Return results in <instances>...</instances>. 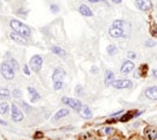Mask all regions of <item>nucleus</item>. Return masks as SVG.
<instances>
[{
  "label": "nucleus",
  "mask_w": 157,
  "mask_h": 140,
  "mask_svg": "<svg viewBox=\"0 0 157 140\" xmlns=\"http://www.w3.org/2000/svg\"><path fill=\"white\" fill-rule=\"evenodd\" d=\"M10 25H11V28H12L17 34H20V35H22V36H24V38L30 36V29H29L26 24H23L22 22H20V21H17V19H11V21H10Z\"/></svg>",
  "instance_id": "obj_1"
},
{
  "label": "nucleus",
  "mask_w": 157,
  "mask_h": 140,
  "mask_svg": "<svg viewBox=\"0 0 157 140\" xmlns=\"http://www.w3.org/2000/svg\"><path fill=\"white\" fill-rule=\"evenodd\" d=\"M0 69H1V74L6 79V80H12L15 77V70L11 68V65L7 63V62H4L1 64V66H0Z\"/></svg>",
  "instance_id": "obj_2"
},
{
  "label": "nucleus",
  "mask_w": 157,
  "mask_h": 140,
  "mask_svg": "<svg viewBox=\"0 0 157 140\" xmlns=\"http://www.w3.org/2000/svg\"><path fill=\"white\" fill-rule=\"evenodd\" d=\"M29 66L32 70H34L35 73H39L40 69L42 66V57L39 56V54H35L30 58V62H29Z\"/></svg>",
  "instance_id": "obj_3"
},
{
  "label": "nucleus",
  "mask_w": 157,
  "mask_h": 140,
  "mask_svg": "<svg viewBox=\"0 0 157 140\" xmlns=\"http://www.w3.org/2000/svg\"><path fill=\"white\" fill-rule=\"evenodd\" d=\"M62 102L64 103V104H66V105H69L71 109H74L75 111H80L81 109H82V104H81V102L80 100H77V99H71V98H66V97H64L63 99H62Z\"/></svg>",
  "instance_id": "obj_4"
},
{
  "label": "nucleus",
  "mask_w": 157,
  "mask_h": 140,
  "mask_svg": "<svg viewBox=\"0 0 157 140\" xmlns=\"http://www.w3.org/2000/svg\"><path fill=\"white\" fill-rule=\"evenodd\" d=\"M11 117L13 121L16 122H20L23 120V112L21 111V109H18V106L16 104H12V108H11Z\"/></svg>",
  "instance_id": "obj_5"
},
{
  "label": "nucleus",
  "mask_w": 157,
  "mask_h": 140,
  "mask_svg": "<svg viewBox=\"0 0 157 140\" xmlns=\"http://www.w3.org/2000/svg\"><path fill=\"white\" fill-rule=\"evenodd\" d=\"M135 5L141 11H150L152 9V3L150 0H137Z\"/></svg>",
  "instance_id": "obj_6"
},
{
  "label": "nucleus",
  "mask_w": 157,
  "mask_h": 140,
  "mask_svg": "<svg viewBox=\"0 0 157 140\" xmlns=\"http://www.w3.org/2000/svg\"><path fill=\"white\" fill-rule=\"evenodd\" d=\"M112 86H114L116 89L129 88V87H132V81H131V80H117V81H114Z\"/></svg>",
  "instance_id": "obj_7"
},
{
  "label": "nucleus",
  "mask_w": 157,
  "mask_h": 140,
  "mask_svg": "<svg viewBox=\"0 0 157 140\" xmlns=\"http://www.w3.org/2000/svg\"><path fill=\"white\" fill-rule=\"evenodd\" d=\"M112 28H118V29H122L123 32H126V30H131V24L122 19H116L112 23Z\"/></svg>",
  "instance_id": "obj_8"
},
{
  "label": "nucleus",
  "mask_w": 157,
  "mask_h": 140,
  "mask_svg": "<svg viewBox=\"0 0 157 140\" xmlns=\"http://www.w3.org/2000/svg\"><path fill=\"white\" fill-rule=\"evenodd\" d=\"M64 76H65L64 70L60 69V68H57L54 71H53V74H52V80H53V82L63 81V80H64Z\"/></svg>",
  "instance_id": "obj_9"
},
{
  "label": "nucleus",
  "mask_w": 157,
  "mask_h": 140,
  "mask_svg": "<svg viewBox=\"0 0 157 140\" xmlns=\"http://www.w3.org/2000/svg\"><path fill=\"white\" fill-rule=\"evenodd\" d=\"M109 34H110V36H112V38H124L127 34H126V32H123L122 29H118V28H111L110 30H109Z\"/></svg>",
  "instance_id": "obj_10"
},
{
  "label": "nucleus",
  "mask_w": 157,
  "mask_h": 140,
  "mask_svg": "<svg viewBox=\"0 0 157 140\" xmlns=\"http://www.w3.org/2000/svg\"><path fill=\"white\" fill-rule=\"evenodd\" d=\"M10 38H11L15 42H17V44H21V45H28V41H27L22 35H20V34H17V33H11V34H10Z\"/></svg>",
  "instance_id": "obj_11"
},
{
  "label": "nucleus",
  "mask_w": 157,
  "mask_h": 140,
  "mask_svg": "<svg viewBox=\"0 0 157 140\" xmlns=\"http://www.w3.org/2000/svg\"><path fill=\"white\" fill-rule=\"evenodd\" d=\"M145 95H146L149 99L157 100V87H149V88L145 91Z\"/></svg>",
  "instance_id": "obj_12"
},
{
  "label": "nucleus",
  "mask_w": 157,
  "mask_h": 140,
  "mask_svg": "<svg viewBox=\"0 0 157 140\" xmlns=\"http://www.w3.org/2000/svg\"><path fill=\"white\" fill-rule=\"evenodd\" d=\"M133 68H134V64L131 62V60H128V62H124L123 63V65H122V68H121V73L122 74H129L132 70H133Z\"/></svg>",
  "instance_id": "obj_13"
},
{
  "label": "nucleus",
  "mask_w": 157,
  "mask_h": 140,
  "mask_svg": "<svg viewBox=\"0 0 157 140\" xmlns=\"http://www.w3.org/2000/svg\"><path fill=\"white\" fill-rule=\"evenodd\" d=\"M78 12H80L82 16H86V17H91V16H93L92 10H91L88 6H86V5H80V6H78Z\"/></svg>",
  "instance_id": "obj_14"
},
{
  "label": "nucleus",
  "mask_w": 157,
  "mask_h": 140,
  "mask_svg": "<svg viewBox=\"0 0 157 140\" xmlns=\"http://www.w3.org/2000/svg\"><path fill=\"white\" fill-rule=\"evenodd\" d=\"M104 80H105V85H106V86H110V85H112V83H114L115 76H114V73L111 71V70H106V71H105Z\"/></svg>",
  "instance_id": "obj_15"
},
{
  "label": "nucleus",
  "mask_w": 157,
  "mask_h": 140,
  "mask_svg": "<svg viewBox=\"0 0 157 140\" xmlns=\"http://www.w3.org/2000/svg\"><path fill=\"white\" fill-rule=\"evenodd\" d=\"M28 92H29V94L32 95V103H35V102H38V100L40 99V94H39L33 87H28Z\"/></svg>",
  "instance_id": "obj_16"
},
{
  "label": "nucleus",
  "mask_w": 157,
  "mask_h": 140,
  "mask_svg": "<svg viewBox=\"0 0 157 140\" xmlns=\"http://www.w3.org/2000/svg\"><path fill=\"white\" fill-rule=\"evenodd\" d=\"M69 115V110L68 109H60L56 115H54V120H59V118H63V117H65V116H68Z\"/></svg>",
  "instance_id": "obj_17"
},
{
  "label": "nucleus",
  "mask_w": 157,
  "mask_h": 140,
  "mask_svg": "<svg viewBox=\"0 0 157 140\" xmlns=\"http://www.w3.org/2000/svg\"><path fill=\"white\" fill-rule=\"evenodd\" d=\"M51 51L54 53V54H57V56H60V57H64L66 53H65V51L63 50V48H60V47H58V46H52L51 47Z\"/></svg>",
  "instance_id": "obj_18"
},
{
  "label": "nucleus",
  "mask_w": 157,
  "mask_h": 140,
  "mask_svg": "<svg viewBox=\"0 0 157 140\" xmlns=\"http://www.w3.org/2000/svg\"><path fill=\"white\" fill-rule=\"evenodd\" d=\"M81 115H82L85 118H91V117H92V111L90 110L88 106H82V109H81Z\"/></svg>",
  "instance_id": "obj_19"
},
{
  "label": "nucleus",
  "mask_w": 157,
  "mask_h": 140,
  "mask_svg": "<svg viewBox=\"0 0 157 140\" xmlns=\"http://www.w3.org/2000/svg\"><path fill=\"white\" fill-rule=\"evenodd\" d=\"M11 95L10 91L7 88H0V99H5V98H9Z\"/></svg>",
  "instance_id": "obj_20"
},
{
  "label": "nucleus",
  "mask_w": 157,
  "mask_h": 140,
  "mask_svg": "<svg viewBox=\"0 0 157 140\" xmlns=\"http://www.w3.org/2000/svg\"><path fill=\"white\" fill-rule=\"evenodd\" d=\"M117 52H118V48L115 45H109L108 46V53H109V56H115Z\"/></svg>",
  "instance_id": "obj_21"
},
{
  "label": "nucleus",
  "mask_w": 157,
  "mask_h": 140,
  "mask_svg": "<svg viewBox=\"0 0 157 140\" xmlns=\"http://www.w3.org/2000/svg\"><path fill=\"white\" fill-rule=\"evenodd\" d=\"M9 111V104L7 103H1L0 104V115H6Z\"/></svg>",
  "instance_id": "obj_22"
},
{
  "label": "nucleus",
  "mask_w": 157,
  "mask_h": 140,
  "mask_svg": "<svg viewBox=\"0 0 157 140\" xmlns=\"http://www.w3.org/2000/svg\"><path fill=\"white\" fill-rule=\"evenodd\" d=\"M146 133L149 134V136H150L151 140H157V130H155V129H149V132L146 130Z\"/></svg>",
  "instance_id": "obj_23"
},
{
  "label": "nucleus",
  "mask_w": 157,
  "mask_h": 140,
  "mask_svg": "<svg viewBox=\"0 0 157 140\" xmlns=\"http://www.w3.org/2000/svg\"><path fill=\"white\" fill-rule=\"evenodd\" d=\"M139 114H140V112H137V114H134V112H129V114L124 115V116H123V117L121 118V121H122V122H126V121L131 120V118H132V117H133L134 115H139Z\"/></svg>",
  "instance_id": "obj_24"
},
{
  "label": "nucleus",
  "mask_w": 157,
  "mask_h": 140,
  "mask_svg": "<svg viewBox=\"0 0 157 140\" xmlns=\"http://www.w3.org/2000/svg\"><path fill=\"white\" fill-rule=\"evenodd\" d=\"M10 65H11V68L13 69V70H18V63L15 60V59H10V63H9Z\"/></svg>",
  "instance_id": "obj_25"
},
{
  "label": "nucleus",
  "mask_w": 157,
  "mask_h": 140,
  "mask_svg": "<svg viewBox=\"0 0 157 140\" xmlns=\"http://www.w3.org/2000/svg\"><path fill=\"white\" fill-rule=\"evenodd\" d=\"M53 87H54V89H56V91H58V89H60V88L63 87V81H58V82H53Z\"/></svg>",
  "instance_id": "obj_26"
},
{
  "label": "nucleus",
  "mask_w": 157,
  "mask_h": 140,
  "mask_svg": "<svg viewBox=\"0 0 157 140\" xmlns=\"http://www.w3.org/2000/svg\"><path fill=\"white\" fill-rule=\"evenodd\" d=\"M145 45H146L147 47H153V46L156 45V41H155V40H149V41L145 42Z\"/></svg>",
  "instance_id": "obj_27"
},
{
  "label": "nucleus",
  "mask_w": 157,
  "mask_h": 140,
  "mask_svg": "<svg viewBox=\"0 0 157 140\" xmlns=\"http://www.w3.org/2000/svg\"><path fill=\"white\" fill-rule=\"evenodd\" d=\"M23 73H24L26 75H30V70H29V66H28V65H24V66H23Z\"/></svg>",
  "instance_id": "obj_28"
},
{
  "label": "nucleus",
  "mask_w": 157,
  "mask_h": 140,
  "mask_svg": "<svg viewBox=\"0 0 157 140\" xmlns=\"http://www.w3.org/2000/svg\"><path fill=\"white\" fill-rule=\"evenodd\" d=\"M50 9H51V11H52L53 13H57V12H58V6H57V5H51Z\"/></svg>",
  "instance_id": "obj_29"
},
{
  "label": "nucleus",
  "mask_w": 157,
  "mask_h": 140,
  "mask_svg": "<svg viewBox=\"0 0 157 140\" xmlns=\"http://www.w3.org/2000/svg\"><path fill=\"white\" fill-rule=\"evenodd\" d=\"M22 106L26 109V111H30V109H32V108H30V106H29L27 103H24V102H22Z\"/></svg>",
  "instance_id": "obj_30"
},
{
  "label": "nucleus",
  "mask_w": 157,
  "mask_h": 140,
  "mask_svg": "<svg viewBox=\"0 0 157 140\" xmlns=\"http://www.w3.org/2000/svg\"><path fill=\"white\" fill-rule=\"evenodd\" d=\"M12 94H13L15 97H17V98H18V97H21V92H20L18 89H15V91L12 92Z\"/></svg>",
  "instance_id": "obj_31"
},
{
  "label": "nucleus",
  "mask_w": 157,
  "mask_h": 140,
  "mask_svg": "<svg viewBox=\"0 0 157 140\" xmlns=\"http://www.w3.org/2000/svg\"><path fill=\"white\" fill-rule=\"evenodd\" d=\"M112 132H114L112 128H110V127H106V128H105V134H111Z\"/></svg>",
  "instance_id": "obj_32"
},
{
  "label": "nucleus",
  "mask_w": 157,
  "mask_h": 140,
  "mask_svg": "<svg viewBox=\"0 0 157 140\" xmlns=\"http://www.w3.org/2000/svg\"><path fill=\"white\" fill-rule=\"evenodd\" d=\"M90 1H91V3H94V4H96V3H99V1H100V3H104V4H108L106 0H90Z\"/></svg>",
  "instance_id": "obj_33"
},
{
  "label": "nucleus",
  "mask_w": 157,
  "mask_h": 140,
  "mask_svg": "<svg viewBox=\"0 0 157 140\" xmlns=\"http://www.w3.org/2000/svg\"><path fill=\"white\" fill-rule=\"evenodd\" d=\"M91 73H92V74H97V73H98V68H97V66H92Z\"/></svg>",
  "instance_id": "obj_34"
},
{
  "label": "nucleus",
  "mask_w": 157,
  "mask_h": 140,
  "mask_svg": "<svg viewBox=\"0 0 157 140\" xmlns=\"http://www.w3.org/2000/svg\"><path fill=\"white\" fill-rule=\"evenodd\" d=\"M128 57L132 58V59H134V58H135V53H134V52H128Z\"/></svg>",
  "instance_id": "obj_35"
},
{
  "label": "nucleus",
  "mask_w": 157,
  "mask_h": 140,
  "mask_svg": "<svg viewBox=\"0 0 157 140\" xmlns=\"http://www.w3.org/2000/svg\"><path fill=\"white\" fill-rule=\"evenodd\" d=\"M121 114H123V110H120V111H117V112L112 114V116H117V115H121Z\"/></svg>",
  "instance_id": "obj_36"
},
{
  "label": "nucleus",
  "mask_w": 157,
  "mask_h": 140,
  "mask_svg": "<svg viewBox=\"0 0 157 140\" xmlns=\"http://www.w3.org/2000/svg\"><path fill=\"white\" fill-rule=\"evenodd\" d=\"M152 75H153V77H156V79H157V69L152 70Z\"/></svg>",
  "instance_id": "obj_37"
},
{
  "label": "nucleus",
  "mask_w": 157,
  "mask_h": 140,
  "mask_svg": "<svg viewBox=\"0 0 157 140\" xmlns=\"http://www.w3.org/2000/svg\"><path fill=\"white\" fill-rule=\"evenodd\" d=\"M39 136H42V133H40V132H38V133L35 134V139H39Z\"/></svg>",
  "instance_id": "obj_38"
},
{
  "label": "nucleus",
  "mask_w": 157,
  "mask_h": 140,
  "mask_svg": "<svg viewBox=\"0 0 157 140\" xmlns=\"http://www.w3.org/2000/svg\"><path fill=\"white\" fill-rule=\"evenodd\" d=\"M80 92H81V86H77V87H76V93L78 94Z\"/></svg>",
  "instance_id": "obj_39"
},
{
  "label": "nucleus",
  "mask_w": 157,
  "mask_h": 140,
  "mask_svg": "<svg viewBox=\"0 0 157 140\" xmlns=\"http://www.w3.org/2000/svg\"><path fill=\"white\" fill-rule=\"evenodd\" d=\"M114 3H116V4H120V3H122V0H112Z\"/></svg>",
  "instance_id": "obj_40"
},
{
  "label": "nucleus",
  "mask_w": 157,
  "mask_h": 140,
  "mask_svg": "<svg viewBox=\"0 0 157 140\" xmlns=\"http://www.w3.org/2000/svg\"><path fill=\"white\" fill-rule=\"evenodd\" d=\"M0 123H1V124H4V126H6V124H7V123H6L5 121H3V120H0Z\"/></svg>",
  "instance_id": "obj_41"
}]
</instances>
